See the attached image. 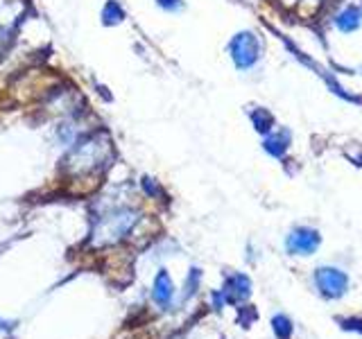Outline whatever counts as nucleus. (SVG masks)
Returning <instances> with one entry per match:
<instances>
[{"mask_svg":"<svg viewBox=\"0 0 362 339\" xmlns=\"http://www.w3.org/2000/svg\"><path fill=\"white\" fill-rule=\"evenodd\" d=\"M272 326H274V333L279 339H290L292 335V326H290V319L288 316H274V321H272Z\"/></svg>","mask_w":362,"mask_h":339,"instance_id":"obj_13","label":"nucleus"},{"mask_svg":"<svg viewBox=\"0 0 362 339\" xmlns=\"http://www.w3.org/2000/svg\"><path fill=\"white\" fill-rule=\"evenodd\" d=\"M139 220H141L139 210L127 208V206L113 208L105 215H100L93 224V231H90V244L98 249L118 244L134 231V226L139 224Z\"/></svg>","mask_w":362,"mask_h":339,"instance_id":"obj_2","label":"nucleus"},{"mask_svg":"<svg viewBox=\"0 0 362 339\" xmlns=\"http://www.w3.org/2000/svg\"><path fill=\"white\" fill-rule=\"evenodd\" d=\"M281 43L283 45H286V48H288V52L294 56V59H297L301 66H305V68H310V71L317 75V77H322L324 79V84L328 86V90H331V93L333 95H337V97H342V100H346V102H354V105H362V97L360 95H354V93H349V90L342 86V84H339L337 82V77L331 73V71H326V68L324 66H320V64H317L315 59H313V56H308V54H305L303 50H299V45L297 43H294V41H290L288 37H286V34H281Z\"/></svg>","mask_w":362,"mask_h":339,"instance_id":"obj_4","label":"nucleus"},{"mask_svg":"<svg viewBox=\"0 0 362 339\" xmlns=\"http://www.w3.org/2000/svg\"><path fill=\"white\" fill-rule=\"evenodd\" d=\"M290 145H292V133L290 129H274L272 133L263 136V150L269 154V156H274V158H283L288 154L290 150Z\"/></svg>","mask_w":362,"mask_h":339,"instance_id":"obj_8","label":"nucleus"},{"mask_svg":"<svg viewBox=\"0 0 362 339\" xmlns=\"http://www.w3.org/2000/svg\"><path fill=\"white\" fill-rule=\"evenodd\" d=\"M249 120H252V127L260 133V136H267L276 129V118L272 116L269 109L265 107H254L249 109Z\"/></svg>","mask_w":362,"mask_h":339,"instance_id":"obj_10","label":"nucleus"},{"mask_svg":"<svg viewBox=\"0 0 362 339\" xmlns=\"http://www.w3.org/2000/svg\"><path fill=\"white\" fill-rule=\"evenodd\" d=\"M154 3L161 7L163 11H168V14H177V11H181L186 7L184 0H154Z\"/></svg>","mask_w":362,"mask_h":339,"instance_id":"obj_14","label":"nucleus"},{"mask_svg":"<svg viewBox=\"0 0 362 339\" xmlns=\"http://www.w3.org/2000/svg\"><path fill=\"white\" fill-rule=\"evenodd\" d=\"M333 25L342 34H354L362 28V5H344L333 18Z\"/></svg>","mask_w":362,"mask_h":339,"instance_id":"obj_7","label":"nucleus"},{"mask_svg":"<svg viewBox=\"0 0 362 339\" xmlns=\"http://www.w3.org/2000/svg\"><path fill=\"white\" fill-rule=\"evenodd\" d=\"M344 328H351V331H360V333H362V321H360V319L344 321Z\"/></svg>","mask_w":362,"mask_h":339,"instance_id":"obj_17","label":"nucleus"},{"mask_svg":"<svg viewBox=\"0 0 362 339\" xmlns=\"http://www.w3.org/2000/svg\"><path fill=\"white\" fill-rule=\"evenodd\" d=\"M100 18H102V25L113 28V25H120V23L127 18V11L120 5V0H107L105 7L100 11Z\"/></svg>","mask_w":362,"mask_h":339,"instance_id":"obj_12","label":"nucleus"},{"mask_svg":"<svg viewBox=\"0 0 362 339\" xmlns=\"http://www.w3.org/2000/svg\"><path fill=\"white\" fill-rule=\"evenodd\" d=\"M315 282H317V287H320V292L324 294V297L337 299V297H342V294H344L349 278H346L344 271H339V269L322 267V269L315 271Z\"/></svg>","mask_w":362,"mask_h":339,"instance_id":"obj_5","label":"nucleus"},{"mask_svg":"<svg viewBox=\"0 0 362 339\" xmlns=\"http://www.w3.org/2000/svg\"><path fill=\"white\" fill-rule=\"evenodd\" d=\"M199 269H190V276H188V294L186 297H190V294H195L197 290V282H199Z\"/></svg>","mask_w":362,"mask_h":339,"instance_id":"obj_16","label":"nucleus"},{"mask_svg":"<svg viewBox=\"0 0 362 339\" xmlns=\"http://www.w3.org/2000/svg\"><path fill=\"white\" fill-rule=\"evenodd\" d=\"M322 237L315 229H308V226H301V229H294L288 240H286V249L292 254V256H310L317 251V246H320Z\"/></svg>","mask_w":362,"mask_h":339,"instance_id":"obj_6","label":"nucleus"},{"mask_svg":"<svg viewBox=\"0 0 362 339\" xmlns=\"http://www.w3.org/2000/svg\"><path fill=\"white\" fill-rule=\"evenodd\" d=\"M226 52H229L233 66L240 73H252L254 68L263 59V41L254 30H240L226 43Z\"/></svg>","mask_w":362,"mask_h":339,"instance_id":"obj_3","label":"nucleus"},{"mask_svg":"<svg viewBox=\"0 0 362 339\" xmlns=\"http://www.w3.org/2000/svg\"><path fill=\"white\" fill-rule=\"evenodd\" d=\"M111 156V138L107 131L84 133L71 145V152L64 158V167L73 174H93L98 167L109 165Z\"/></svg>","mask_w":362,"mask_h":339,"instance_id":"obj_1","label":"nucleus"},{"mask_svg":"<svg viewBox=\"0 0 362 339\" xmlns=\"http://www.w3.org/2000/svg\"><path fill=\"white\" fill-rule=\"evenodd\" d=\"M249 287H252L249 278L243 276V274H235V276H231L229 280H226V285H224V299L229 301V303L247 299L249 297Z\"/></svg>","mask_w":362,"mask_h":339,"instance_id":"obj_11","label":"nucleus"},{"mask_svg":"<svg viewBox=\"0 0 362 339\" xmlns=\"http://www.w3.org/2000/svg\"><path fill=\"white\" fill-rule=\"evenodd\" d=\"M175 297V285H173V278L168 276V271L161 269L154 278V290H152V299L161 305V308H168L173 303Z\"/></svg>","mask_w":362,"mask_h":339,"instance_id":"obj_9","label":"nucleus"},{"mask_svg":"<svg viewBox=\"0 0 362 339\" xmlns=\"http://www.w3.org/2000/svg\"><path fill=\"white\" fill-rule=\"evenodd\" d=\"M143 190H145V195H150V197H158V195H163V190L158 188V184L154 179H150V177H143Z\"/></svg>","mask_w":362,"mask_h":339,"instance_id":"obj_15","label":"nucleus"},{"mask_svg":"<svg viewBox=\"0 0 362 339\" xmlns=\"http://www.w3.org/2000/svg\"><path fill=\"white\" fill-rule=\"evenodd\" d=\"M7 41H9V34H7V30L0 25V52H3V48L7 45Z\"/></svg>","mask_w":362,"mask_h":339,"instance_id":"obj_18","label":"nucleus"}]
</instances>
